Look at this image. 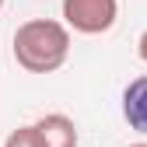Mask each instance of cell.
<instances>
[{"label": "cell", "instance_id": "cell-1", "mask_svg": "<svg viewBox=\"0 0 147 147\" xmlns=\"http://www.w3.org/2000/svg\"><path fill=\"white\" fill-rule=\"evenodd\" d=\"M14 60L28 74H53L70 56V28L53 18H32L14 32Z\"/></svg>", "mask_w": 147, "mask_h": 147}, {"label": "cell", "instance_id": "cell-4", "mask_svg": "<svg viewBox=\"0 0 147 147\" xmlns=\"http://www.w3.org/2000/svg\"><path fill=\"white\" fill-rule=\"evenodd\" d=\"M123 119L137 133H147V74L126 84V91H123Z\"/></svg>", "mask_w": 147, "mask_h": 147}, {"label": "cell", "instance_id": "cell-5", "mask_svg": "<svg viewBox=\"0 0 147 147\" xmlns=\"http://www.w3.org/2000/svg\"><path fill=\"white\" fill-rule=\"evenodd\" d=\"M4 147H46V144H42L39 130H35V123H32V126H18V130H11L7 140H4Z\"/></svg>", "mask_w": 147, "mask_h": 147}, {"label": "cell", "instance_id": "cell-2", "mask_svg": "<svg viewBox=\"0 0 147 147\" xmlns=\"http://www.w3.org/2000/svg\"><path fill=\"white\" fill-rule=\"evenodd\" d=\"M119 0H63V25L81 35H102L116 25Z\"/></svg>", "mask_w": 147, "mask_h": 147}, {"label": "cell", "instance_id": "cell-7", "mask_svg": "<svg viewBox=\"0 0 147 147\" xmlns=\"http://www.w3.org/2000/svg\"><path fill=\"white\" fill-rule=\"evenodd\" d=\"M130 147H147V144H144V140H140V144H130Z\"/></svg>", "mask_w": 147, "mask_h": 147}, {"label": "cell", "instance_id": "cell-3", "mask_svg": "<svg viewBox=\"0 0 147 147\" xmlns=\"http://www.w3.org/2000/svg\"><path fill=\"white\" fill-rule=\"evenodd\" d=\"M35 130H39L46 147H77V126H74V119L63 116V112L42 116L39 123H35Z\"/></svg>", "mask_w": 147, "mask_h": 147}, {"label": "cell", "instance_id": "cell-6", "mask_svg": "<svg viewBox=\"0 0 147 147\" xmlns=\"http://www.w3.org/2000/svg\"><path fill=\"white\" fill-rule=\"evenodd\" d=\"M137 56L147 63V32H140V39H137Z\"/></svg>", "mask_w": 147, "mask_h": 147}, {"label": "cell", "instance_id": "cell-8", "mask_svg": "<svg viewBox=\"0 0 147 147\" xmlns=\"http://www.w3.org/2000/svg\"><path fill=\"white\" fill-rule=\"evenodd\" d=\"M0 11H4V0H0Z\"/></svg>", "mask_w": 147, "mask_h": 147}]
</instances>
